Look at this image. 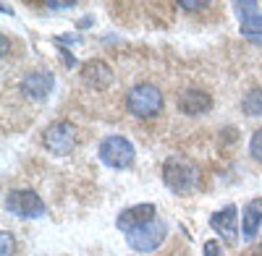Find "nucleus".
Returning <instances> with one entry per match:
<instances>
[{
    "label": "nucleus",
    "mask_w": 262,
    "mask_h": 256,
    "mask_svg": "<svg viewBox=\"0 0 262 256\" xmlns=\"http://www.w3.org/2000/svg\"><path fill=\"white\" fill-rule=\"evenodd\" d=\"M163 181L173 194H186L200 183V167L184 155H170L163 162Z\"/></svg>",
    "instance_id": "1"
},
{
    "label": "nucleus",
    "mask_w": 262,
    "mask_h": 256,
    "mask_svg": "<svg viewBox=\"0 0 262 256\" xmlns=\"http://www.w3.org/2000/svg\"><path fill=\"white\" fill-rule=\"evenodd\" d=\"M126 108L134 118H155L163 110V92L152 84H137L126 94Z\"/></svg>",
    "instance_id": "2"
},
{
    "label": "nucleus",
    "mask_w": 262,
    "mask_h": 256,
    "mask_svg": "<svg viewBox=\"0 0 262 256\" xmlns=\"http://www.w3.org/2000/svg\"><path fill=\"white\" fill-rule=\"evenodd\" d=\"M97 155H100V160H102L107 167H113V170H123V167H128L131 162H134V157H137L134 144H131L126 136H118V134L105 136V139L100 141Z\"/></svg>",
    "instance_id": "3"
},
{
    "label": "nucleus",
    "mask_w": 262,
    "mask_h": 256,
    "mask_svg": "<svg viewBox=\"0 0 262 256\" xmlns=\"http://www.w3.org/2000/svg\"><path fill=\"white\" fill-rule=\"evenodd\" d=\"M42 144H45L48 152L53 155H71L74 146H76V125L69 120H55L53 125L45 128L42 134Z\"/></svg>",
    "instance_id": "4"
},
{
    "label": "nucleus",
    "mask_w": 262,
    "mask_h": 256,
    "mask_svg": "<svg viewBox=\"0 0 262 256\" xmlns=\"http://www.w3.org/2000/svg\"><path fill=\"white\" fill-rule=\"evenodd\" d=\"M6 209L11 212L13 217H21V220H37L45 215V201H42L34 191H27V188H18V191H11L6 196Z\"/></svg>",
    "instance_id": "5"
},
{
    "label": "nucleus",
    "mask_w": 262,
    "mask_h": 256,
    "mask_svg": "<svg viewBox=\"0 0 262 256\" xmlns=\"http://www.w3.org/2000/svg\"><path fill=\"white\" fill-rule=\"evenodd\" d=\"M165 236H168V225L163 220H152L149 225L128 233V246L134 251H139V253H149V251H155L158 246H163Z\"/></svg>",
    "instance_id": "6"
},
{
    "label": "nucleus",
    "mask_w": 262,
    "mask_h": 256,
    "mask_svg": "<svg viewBox=\"0 0 262 256\" xmlns=\"http://www.w3.org/2000/svg\"><path fill=\"white\" fill-rule=\"evenodd\" d=\"M152 220H158L155 204H137V207L123 209L121 215H118V220H116V225H118V230H123L126 236H128V233H134V230L149 225Z\"/></svg>",
    "instance_id": "7"
},
{
    "label": "nucleus",
    "mask_w": 262,
    "mask_h": 256,
    "mask_svg": "<svg viewBox=\"0 0 262 256\" xmlns=\"http://www.w3.org/2000/svg\"><path fill=\"white\" fill-rule=\"evenodd\" d=\"M55 87V76L50 71H32L27 73L24 79H21V92H24V97L39 102V99H45Z\"/></svg>",
    "instance_id": "8"
},
{
    "label": "nucleus",
    "mask_w": 262,
    "mask_h": 256,
    "mask_svg": "<svg viewBox=\"0 0 262 256\" xmlns=\"http://www.w3.org/2000/svg\"><path fill=\"white\" fill-rule=\"evenodd\" d=\"M210 227L221 238H226L228 243H236L238 241V212H236V207L228 204L221 212H215V215L210 217Z\"/></svg>",
    "instance_id": "9"
},
{
    "label": "nucleus",
    "mask_w": 262,
    "mask_h": 256,
    "mask_svg": "<svg viewBox=\"0 0 262 256\" xmlns=\"http://www.w3.org/2000/svg\"><path fill=\"white\" fill-rule=\"evenodd\" d=\"M233 11L238 16V27L247 37H262V11L259 3L247 0V3H233Z\"/></svg>",
    "instance_id": "10"
},
{
    "label": "nucleus",
    "mask_w": 262,
    "mask_h": 256,
    "mask_svg": "<svg viewBox=\"0 0 262 256\" xmlns=\"http://www.w3.org/2000/svg\"><path fill=\"white\" fill-rule=\"evenodd\" d=\"M176 105L184 115H205L212 110V97L202 89H184L179 94Z\"/></svg>",
    "instance_id": "11"
},
{
    "label": "nucleus",
    "mask_w": 262,
    "mask_h": 256,
    "mask_svg": "<svg viewBox=\"0 0 262 256\" xmlns=\"http://www.w3.org/2000/svg\"><path fill=\"white\" fill-rule=\"evenodd\" d=\"M81 79L90 84L92 89H107L113 84V71L102 60H90L81 66Z\"/></svg>",
    "instance_id": "12"
},
{
    "label": "nucleus",
    "mask_w": 262,
    "mask_h": 256,
    "mask_svg": "<svg viewBox=\"0 0 262 256\" xmlns=\"http://www.w3.org/2000/svg\"><path fill=\"white\" fill-rule=\"evenodd\" d=\"M262 227V199H252L244 204L242 212V236L244 241H254Z\"/></svg>",
    "instance_id": "13"
},
{
    "label": "nucleus",
    "mask_w": 262,
    "mask_h": 256,
    "mask_svg": "<svg viewBox=\"0 0 262 256\" xmlns=\"http://www.w3.org/2000/svg\"><path fill=\"white\" fill-rule=\"evenodd\" d=\"M242 110H244L249 118L262 115V87H259V89H252V92L244 94V99H242Z\"/></svg>",
    "instance_id": "14"
},
{
    "label": "nucleus",
    "mask_w": 262,
    "mask_h": 256,
    "mask_svg": "<svg viewBox=\"0 0 262 256\" xmlns=\"http://www.w3.org/2000/svg\"><path fill=\"white\" fill-rule=\"evenodd\" d=\"M249 155L257 162H262V128H257V131L252 134V139H249Z\"/></svg>",
    "instance_id": "15"
},
{
    "label": "nucleus",
    "mask_w": 262,
    "mask_h": 256,
    "mask_svg": "<svg viewBox=\"0 0 262 256\" xmlns=\"http://www.w3.org/2000/svg\"><path fill=\"white\" fill-rule=\"evenodd\" d=\"M202 256H223V248H221V241H215V238H210V241H205V246H202Z\"/></svg>",
    "instance_id": "16"
},
{
    "label": "nucleus",
    "mask_w": 262,
    "mask_h": 256,
    "mask_svg": "<svg viewBox=\"0 0 262 256\" xmlns=\"http://www.w3.org/2000/svg\"><path fill=\"white\" fill-rule=\"evenodd\" d=\"M13 253V236L11 233H3L0 236V256H11Z\"/></svg>",
    "instance_id": "17"
},
{
    "label": "nucleus",
    "mask_w": 262,
    "mask_h": 256,
    "mask_svg": "<svg viewBox=\"0 0 262 256\" xmlns=\"http://www.w3.org/2000/svg\"><path fill=\"white\" fill-rule=\"evenodd\" d=\"M179 6H181V8H186V11H202V8H207L210 3H205V0H202V3H191V0H181Z\"/></svg>",
    "instance_id": "18"
},
{
    "label": "nucleus",
    "mask_w": 262,
    "mask_h": 256,
    "mask_svg": "<svg viewBox=\"0 0 262 256\" xmlns=\"http://www.w3.org/2000/svg\"><path fill=\"white\" fill-rule=\"evenodd\" d=\"M48 8H55V11H63V8H74V3H48Z\"/></svg>",
    "instance_id": "19"
},
{
    "label": "nucleus",
    "mask_w": 262,
    "mask_h": 256,
    "mask_svg": "<svg viewBox=\"0 0 262 256\" xmlns=\"http://www.w3.org/2000/svg\"><path fill=\"white\" fill-rule=\"evenodd\" d=\"M244 256H262V246H257V248H252L249 253H244Z\"/></svg>",
    "instance_id": "20"
}]
</instances>
